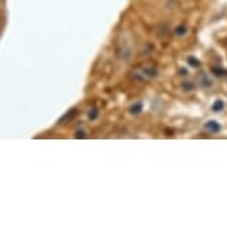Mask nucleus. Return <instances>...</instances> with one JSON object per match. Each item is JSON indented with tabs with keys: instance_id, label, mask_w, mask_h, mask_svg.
<instances>
[{
	"instance_id": "2",
	"label": "nucleus",
	"mask_w": 227,
	"mask_h": 227,
	"mask_svg": "<svg viewBox=\"0 0 227 227\" xmlns=\"http://www.w3.org/2000/svg\"><path fill=\"white\" fill-rule=\"evenodd\" d=\"M205 128L209 131V132H218V131L221 129V126L218 125L217 122H214V120H211V122H208L206 125H205Z\"/></svg>"
},
{
	"instance_id": "7",
	"label": "nucleus",
	"mask_w": 227,
	"mask_h": 227,
	"mask_svg": "<svg viewBox=\"0 0 227 227\" xmlns=\"http://www.w3.org/2000/svg\"><path fill=\"white\" fill-rule=\"evenodd\" d=\"M187 63L190 64L192 67H199V65H200L199 59H196V58H193V57H188V58H187Z\"/></svg>"
},
{
	"instance_id": "3",
	"label": "nucleus",
	"mask_w": 227,
	"mask_h": 227,
	"mask_svg": "<svg viewBox=\"0 0 227 227\" xmlns=\"http://www.w3.org/2000/svg\"><path fill=\"white\" fill-rule=\"evenodd\" d=\"M141 108H142L141 102H135V104H132V106L129 107V113L131 114H138L140 111H141Z\"/></svg>"
},
{
	"instance_id": "8",
	"label": "nucleus",
	"mask_w": 227,
	"mask_h": 227,
	"mask_svg": "<svg viewBox=\"0 0 227 227\" xmlns=\"http://www.w3.org/2000/svg\"><path fill=\"white\" fill-rule=\"evenodd\" d=\"M200 83H202L205 88H209V86H211V82L205 77V74H202V76H200Z\"/></svg>"
},
{
	"instance_id": "6",
	"label": "nucleus",
	"mask_w": 227,
	"mask_h": 227,
	"mask_svg": "<svg viewBox=\"0 0 227 227\" xmlns=\"http://www.w3.org/2000/svg\"><path fill=\"white\" fill-rule=\"evenodd\" d=\"M98 114H100L98 108H92V110H89V113H88V117L91 120H95L98 117Z\"/></svg>"
},
{
	"instance_id": "1",
	"label": "nucleus",
	"mask_w": 227,
	"mask_h": 227,
	"mask_svg": "<svg viewBox=\"0 0 227 227\" xmlns=\"http://www.w3.org/2000/svg\"><path fill=\"white\" fill-rule=\"evenodd\" d=\"M76 113H77V110H76V108H71L68 113H65L63 117H61V119L58 120V123H65V122H70V120H71L74 116H76Z\"/></svg>"
},
{
	"instance_id": "10",
	"label": "nucleus",
	"mask_w": 227,
	"mask_h": 227,
	"mask_svg": "<svg viewBox=\"0 0 227 227\" xmlns=\"http://www.w3.org/2000/svg\"><path fill=\"white\" fill-rule=\"evenodd\" d=\"M183 88H184V89H186V91H192V89H193V83H186V82H184V83H183Z\"/></svg>"
},
{
	"instance_id": "4",
	"label": "nucleus",
	"mask_w": 227,
	"mask_h": 227,
	"mask_svg": "<svg viewBox=\"0 0 227 227\" xmlns=\"http://www.w3.org/2000/svg\"><path fill=\"white\" fill-rule=\"evenodd\" d=\"M223 108H224V102H223L221 100H217V101L212 104V110H214V111H221Z\"/></svg>"
},
{
	"instance_id": "5",
	"label": "nucleus",
	"mask_w": 227,
	"mask_h": 227,
	"mask_svg": "<svg viewBox=\"0 0 227 227\" xmlns=\"http://www.w3.org/2000/svg\"><path fill=\"white\" fill-rule=\"evenodd\" d=\"M174 33H175L177 36H184V34L187 33V27H186V25H178V27L174 30Z\"/></svg>"
},
{
	"instance_id": "9",
	"label": "nucleus",
	"mask_w": 227,
	"mask_h": 227,
	"mask_svg": "<svg viewBox=\"0 0 227 227\" xmlns=\"http://www.w3.org/2000/svg\"><path fill=\"white\" fill-rule=\"evenodd\" d=\"M85 131H76V134H74V138H85Z\"/></svg>"
}]
</instances>
